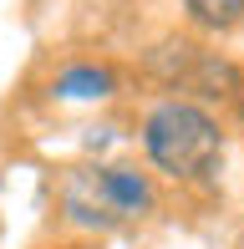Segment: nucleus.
Wrapping results in <instances>:
<instances>
[{
	"label": "nucleus",
	"mask_w": 244,
	"mask_h": 249,
	"mask_svg": "<svg viewBox=\"0 0 244 249\" xmlns=\"http://www.w3.org/2000/svg\"><path fill=\"white\" fill-rule=\"evenodd\" d=\"M142 148L163 173L198 183L219 168L224 158V127H219L214 112H204L198 102H158L142 122Z\"/></svg>",
	"instance_id": "f257e3e1"
},
{
	"label": "nucleus",
	"mask_w": 244,
	"mask_h": 249,
	"mask_svg": "<svg viewBox=\"0 0 244 249\" xmlns=\"http://www.w3.org/2000/svg\"><path fill=\"white\" fill-rule=\"evenodd\" d=\"M158 203L153 183L138 173V168H71L61 183V209L71 213L87 229H117V224H132Z\"/></svg>",
	"instance_id": "f03ea898"
},
{
	"label": "nucleus",
	"mask_w": 244,
	"mask_h": 249,
	"mask_svg": "<svg viewBox=\"0 0 244 249\" xmlns=\"http://www.w3.org/2000/svg\"><path fill=\"white\" fill-rule=\"evenodd\" d=\"M183 10L204 31H229V26L244 20V0H183Z\"/></svg>",
	"instance_id": "7ed1b4c3"
},
{
	"label": "nucleus",
	"mask_w": 244,
	"mask_h": 249,
	"mask_svg": "<svg viewBox=\"0 0 244 249\" xmlns=\"http://www.w3.org/2000/svg\"><path fill=\"white\" fill-rule=\"evenodd\" d=\"M61 97H107L112 92V76L102 71V66H71V71L56 82Z\"/></svg>",
	"instance_id": "20e7f679"
}]
</instances>
